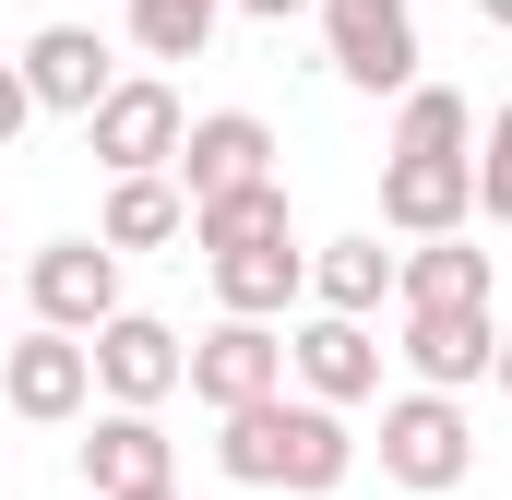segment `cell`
I'll return each mask as SVG.
<instances>
[{"label": "cell", "instance_id": "6da1fadb", "mask_svg": "<svg viewBox=\"0 0 512 500\" xmlns=\"http://www.w3.org/2000/svg\"><path fill=\"white\" fill-rule=\"evenodd\" d=\"M215 465L239 477V489H346V465H358V429L334 417V405H310V393H274V405H239V417H215Z\"/></svg>", "mask_w": 512, "mask_h": 500}, {"label": "cell", "instance_id": "7a4b0ae2", "mask_svg": "<svg viewBox=\"0 0 512 500\" xmlns=\"http://www.w3.org/2000/svg\"><path fill=\"white\" fill-rule=\"evenodd\" d=\"M382 477L417 489V500H441V489L477 477V429H465L453 393H393V405H382Z\"/></svg>", "mask_w": 512, "mask_h": 500}, {"label": "cell", "instance_id": "3957f363", "mask_svg": "<svg viewBox=\"0 0 512 500\" xmlns=\"http://www.w3.org/2000/svg\"><path fill=\"white\" fill-rule=\"evenodd\" d=\"M179 131H191V120H179V84L131 72L120 96L84 120V155H96L108 179H167V167H179Z\"/></svg>", "mask_w": 512, "mask_h": 500}, {"label": "cell", "instance_id": "277c9868", "mask_svg": "<svg viewBox=\"0 0 512 500\" xmlns=\"http://www.w3.org/2000/svg\"><path fill=\"white\" fill-rule=\"evenodd\" d=\"M322 48L358 96H405L417 84V0H322Z\"/></svg>", "mask_w": 512, "mask_h": 500}, {"label": "cell", "instance_id": "5b68a950", "mask_svg": "<svg viewBox=\"0 0 512 500\" xmlns=\"http://www.w3.org/2000/svg\"><path fill=\"white\" fill-rule=\"evenodd\" d=\"M24 298H36L48 334H108L120 322V250L108 239H48L24 262Z\"/></svg>", "mask_w": 512, "mask_h": 500}, {"label": "cell", "instance_id": "8992f818", "mask_svg": "<svg viewBox=\"0 0 512 500\" xmlns=\"http://www.w3.org/2000/svg\"><path fill=\"white\" fill-rule=\"evenodd\" d=\"M12 72H24V96H36V108H60V120H96V108L120 96V60H108V36H96V24H36Z\"/></svg>", "mask_w": 512, "mask_h": 500}, {"label": "cell", "instance_id": "52a82bcc", "mask_svg": "<svg viewBox=\"0 0 512 500\" xmlns=\"http://www.w3.org/2000/svg\"><path fill=\"white\" fill-rule=\"evenodd\" d=\"M179 381H191L215 417H239V405H274V393H286V334H274V322H215V334L179 358Z\"/></svg>", "mask_w": 512, "mask_h": 500}, {"label": "cell", "instance_id": "ba28073f", "mask_svg": "<svg viewBox=\"0 0 512 500\" xmlns=\"http://www.w3.org/2000/svg\"><path fill=\"white\" fill-rule=\"evenodd\" d=\"M179 203L203 215V203H227V191H251V179H274V131L251 120V108H215V120H191L179 131Z\"/></svg>", "mask_w": 512, "mask_h": 500}, {"label": "cell", "instance_id": "9c48e42d", "mask_svg": "<svg viewBox=\"0 0 512 500\" xmlns=\"http://www.w3.org/2000/svg\"><path fill=\"white\" fill-rule=\"evenodd\" d=\"M465 215H477V155H393L382 167L393 239H465Z\"/></svg>", "mask_w": 512, "mask_h": 500}, {"label": "cell", "instance_id": "30bf717a", "mask_svg": "<svg viewBox=\"0 0 512 500\" xmlns=\"http://www.w3.org/2000/svg\"><path fill=\"white\" fill-rule=\"evenodd\" d=\"M286 370H298L310 405H334V417H346V405H370V393H382V334H370V322L310 310V322L286 334Z\"/></svg>", "mask_w": 512, "mask_h": 500}, {"label": "cell", "instance_id": "8fae6325", "mask_svg": "<svg viewBox=\"0 0 512 500\" xmlns=\"http://www.w3.org/2000/svg\"><path fill=\"white\" fill-rule=\"evenodd\" d=\"M84 358H96V393H108V405H143V417H155V405L179 393V358H191V346H179L155 310H120L108 334H84Z\"/></svg>", "mask_w": 512, "mask_h": 500}, {"label": "cell", "instance_id": "7c38bea8", "mask_svg": "<svg viewBox=\"0 0 512 500\" xmlns=\"http://www.w3.org/2000/svg\"><path fill=\"white\" fill-rule=\"evenodd\" d=\"M0 393H12V417H36V429H60V417H84L96 405V358H84V334H24L12 358H0Z\"/></svg>", "mask_w": 512, "mask_h": 500}, {"label": "cell", "instance_id": "4fadbf2b", "mask_svg": "<svg viewBox=\"0 0 512 500\" xmlns=\"http://www.w3.org/2000/svg\"><path fill=\"white\" fill-rule=\"evenodd\" d=\"M393 358L417 370V393H465V381L501 370V322L489 310H405V346Z\"/></svg>", "mask_w": 512, "mask_h": 500}, {"label": "cell", "instance_id": "5bb4252c", "mask_svg": "<svg viewBox=\"0 0 512 500\" xmlns=\"http://www.w3.org/2000/svg\"><path fill=\"white\" fill-rule=\"evenodd\" d=\"M298 298H310V250H298V239L215 250V310H227V322H286Z\"/></svg>", "mask_w": 512, "mask_h": 500}, {"label": "cell", "instance_id": "9a60e30c", "mask_svg": "<svg viewBox=\"0 0 512 500\" xmlns=\"http://www.w3.org/2000/svg\"><path fill=\"white\" fill-rule=\"evenodd\" d=\"M489 250L477 239H417V250H393V310H489Z\"/></svg>", "mask_w": 512, "mask_h": 500}, {"label": "cell", "instance_id": "2e32d148", "mask_svg": "<svg viewBox=\"0 0 512 500\" xmlns=\"http://www.w3.org/2000/svg\"><path fill=\"white\" fill-rule=\"evenodd\" d=\"M84 477H96V500L179 489V477H167V429H155L143 405H108V417H96V441H84Z\"/></svg>", "mask_w": 512, "mask_h": 500}, {"label": "cell", "instance_id": "e0dca14e", "mask_svg": "<svg viewBox=\"0 0 512 500\" xmlns=\"http://www.w3.org/2000/svg\"><path fill=\"white\" fill-rule=\"evenodd\" d=\"M310 298L334 310V322H370L393 298V250L382 239H334V250H310Z\"/></svg>", "mask_w": 512, "mask_h": 500}, {"label": "cell", "instance_id": "ac0fdd59", "mask_svg": "<svg viewBox=\"0 0 512 500\" xmlns=\"http://www.w3.org/2000/svg\"><path fill=\"white\" fill-rule=\"evenodd\" d=\"M108 250H167L191 239V203H179V179H108Z\"/></svg>", "mask_w": 512, "mask_h": 500}, {"label": "cell", "instance_id": "d6986e66", "mask_svg": "<svg viewBox=\"0 0 512 500\" xmlns=\"http://www.w3.org/2000/svg\"><path fill=\"white\" fill-rule=\"evenodd\" d=\"M262 239H286V179H251V191H227V203L191 215V250H203V262H215V250H262Z\"/></svg>", "mask_w": 512, "mask_h": 500}, {"label": "cell", "instance_id": "ffe728a7", "mask_svg": "<svg viewBox=\"0 0 512 500\" xmlns=\"http://www.w3.org/2000/svg\"><path fill=\"white\" fill-rule=\"evenodd\" d=\"M477 143V108L453 96V84H405V108H393V155H465Z\"/></svg>", "mask_w": 512, "mask_h": 500}, {"label": "cell", "instance_id": "44dd1931", "mask_svg": "<svg viewBox=\"0 0 512 500\" xmlns=\"http://www.w3.org/2000/svg\"><path fill=\"white\" fill-rule=\"evenodd\" d=\"M215 12L227 0H131V48L143 60H203L215 48Z\"/></svg>", "mask_w": 512, "mask_h": 500}, {"label": "cell", "instance_id": "7402d4cb", "mask_svg": "<svg viewBox=\"0 0 512 500\" xmlns=\"http://www.w3.org/2000/svg\"><path fill=\"white\" fill-rule=\"evenodd\" d=\"M477 215H489V227H512V108L489 120V155H477Z\"/></svg>", "mask_w": 512, "mask_h": 500}, {"label": "cell", "instance_id": "603a6c76", "mask_svg": "<svg viewBox=\"0 0 512 500\" xmlns=\"http://www.w3.org/2000/svg\"><path fill=\"white\" fill-rule=\"evenodd\" d=\"M24 120H36V96H24V72H12V60H0V155H12V143H24Z\"/></svg>", "mask_w": 512, "mask_h": 500}, {"label": "cell", "instance_id": "cb8c5ba5", "mask_svg": "<svg viewBox=\"0 0 512 500\" xmlns=\"http://www.w3.org/2000/svg\"><path fill=\"white\" fill-rule=\"evenodd\" d=\"M251 24H286V12H322V0H239Z\"/></svg>", "mask_w": 512, "mask_h": 500}, {"label": "cell", "instance_id": "d4e9b609", "mask_svg": "<svg viewBox=\"0 0 512 500\" xmlns=\"http://www.w3.org/2000/svg\"><path fill=\"white\" fill-rule=\"evenodd\" d=\"M477 24H501V36H512V0H477Z\"/></svg>", "mask_w": 512, "mask_h": 500}, {"label": "cell", "instance_id": "484cf974", "mask_svg": "<svg viewBox=\"0 0 512 500\" xmlns=\"http://www.w3.org/2000/svg\"><path fill=\"white\" fill-rule=\"evenodd\" d=\"M489 381H501V393H512V334H501V370H489Z\"/></svg>", "mask_w": 512, "mask_h": 500}, {"label": "cell", "instance_id": "4316f807", "mask_svg": "<svg viewBox=\"0 0 512 500\" xmlns=\"http://www.w3.org/2000/svg\"><path fill=\"white\" fill-rule=\"evenodd\" d=\"M131 500H179V489H131Z\"/></svg>", "mask_w": 512, "mask_h": 500}]
</instances>
